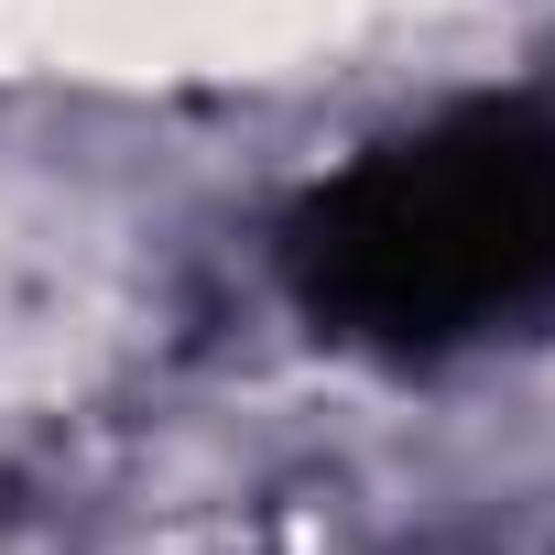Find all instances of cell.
Masks as SVG:
<instances>
[{
	"mask_svg": "<svg viewBox=\"0 0 555 555\" xmlns=\"http://www.w3.org/2000/svg\"><path fill=\"white\" fill-rule=\"evenodd\" d=\"M295 272L317 317L360 338H479L555 295V131L533 109H468L425 142L371 153L338 175L306 229Z\"/></svg>",
	"mask_w": 555,
	"mask_h": 555,
	"instance_id": "cell-1",
	"label": "cell"
}]
</instances>
